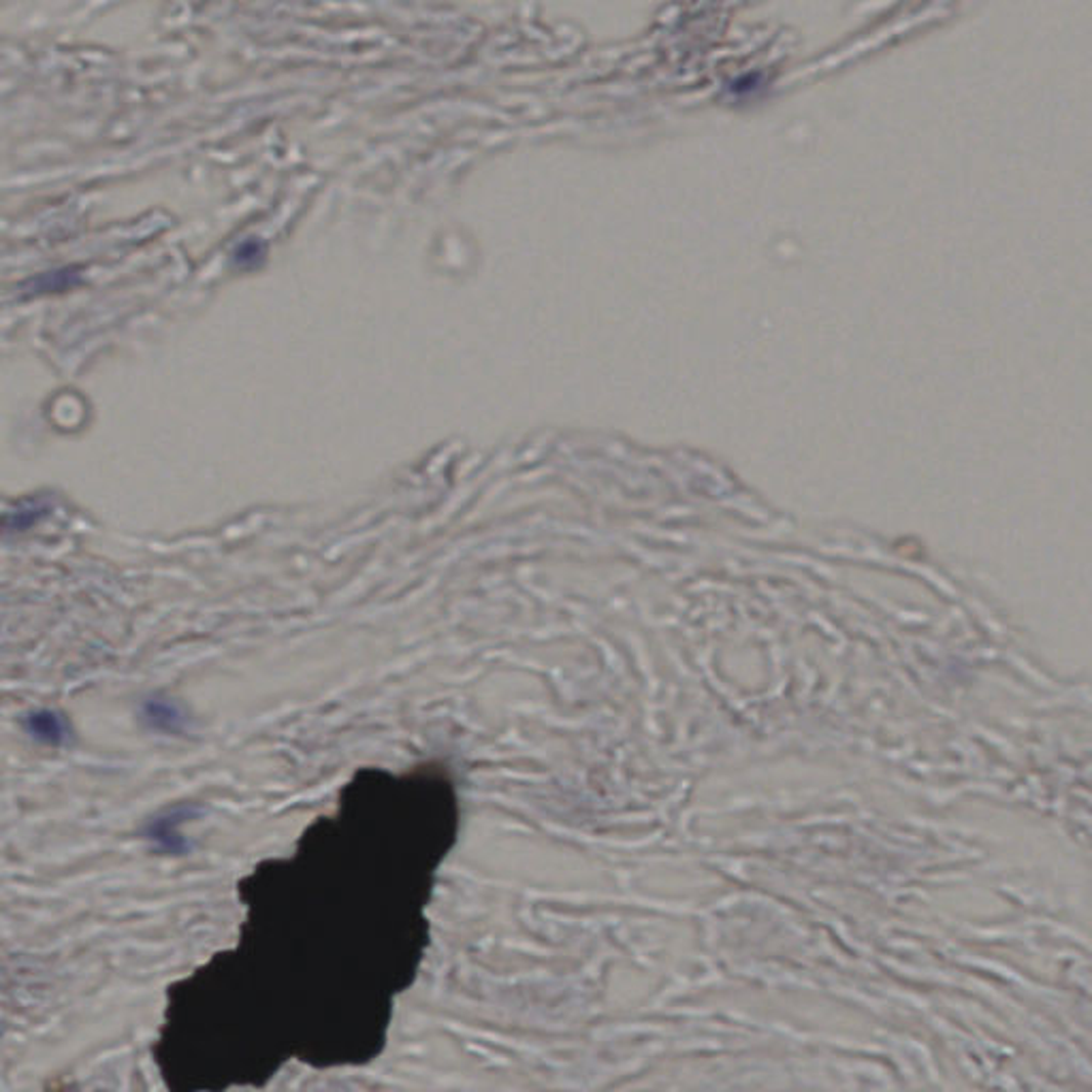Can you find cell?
<instances>
[{
    "label": "cell",
    "instance_id": "obj_4",
    "mask_svg": "<svg viewBox=\"0 0 1092 1092\" xmlns=\"http://www.w3.org/2000/svg\"><path fill=\"white\" fill-rule=\"evenodd\" d=\"M51 514V502L45 498L22 500L9 510L0 512V536H19L31 532L35 526Z\"/></svg>",
    "mask_w": 1092,
    "mask_h": 1092
},
{
    "label": "cell",
    "instance_id": "obj_5",
    "mask_svg": "<svg viewBox=\"0 0 1092 1092\" xmlns=\"http://www.w3.org/2000/svg\"><path fill=\"white\" fill-rule=\"evenodd\" d=\"M82 284V271L80 267H58L51 271H43L35 276L29 284H26V293L29 295H56L73 291L75 286Z\"/></svg>",
    "mask_w": 1092,
    "mask_h": 1092
},
{
    "label": "cell",
    "instance_id": "obj_1",
    "mask_svg": "<svg viewBox=\"0 0 1092 1092\" xmlns=\"http://www.w3.org/2000/svg\"><path fill=\"white\" fill-rule=\"evenodd\" d=\"M201 815L199 807L193 802H179L169 809H163L152 815L141 828V837L165 855H184L191 849V843L181 826L197 820Z\"/></svg>",
    "mask_w": 1092,
    "mask_h": 1092
},
{
    "label": "cell",
    "instance_id": "obj_3",
    "mask_svg": "<svg viewBox=\"0 0 1092 1092\" xmlns=\"http://www.w3.org/2000/svg\"><path fill=\"white\" fill-rule=\"evenodd\" d=\"M22 727L35 743L45 747H62L71 737L69 719L62 713L51 709L31 711L22 719Z\"/></svg>",
    "mask_w": 1092,
    "mask_h": 1092
},
{
    "label": "cell",
    "instance_id": "obj_2",
    "mask_svg": "<svg viewBox=\"0 0 1092 1092\" xmlns=\"http://www.w3.org/2000/svg\"><path fill=\"white\" fill-rule=\"evenodd\" d=\"M139 719L148 730L167 737L184 734L188 727V713L184 707L165 694L148 696L139 707Z\"/></svg>",
    "mask_w": 1092,
    "mask_h": 1092
}]
</instances>
